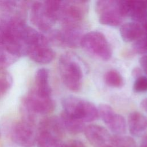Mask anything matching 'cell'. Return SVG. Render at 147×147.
<instances>
[{"label":"cell","mask_w":147,"mask_h":147,"mask_svg":"<svg viewBox=\"0 0 147 147\" xmlns=\"http://www.w3.org/2000/svg\"><path fill=\"white\" fill-rule=\"evenodd\" d=\"M59 68L65 86L71 91H79L82 86L83 71L78 58L71 53L61 55L59 61Z\"/></svg>","instance_id":"6da1fadb"},{"label":"cell","mask_w":147,"mask_h":147,"mask_svg":"<svg viewBox=\"0 0 147 147\" xmlns=\"http://www.w3.org/2000/svg\"><path fill=\"white\" fill-rule=\"evenodd\" d=\"M125 1L100 0L95 3V11L101 24L117 26L127 17Z\"/></svg>","instance_id":"7a4b0ae2"},{"label":"cell","mask_w":147,"mask_h":147,"mask_svg":"<svg viewBox=\"0 0 147 147\" xmlns=\"http://www.w3.org/2000/svg\"><path fill=\"white\" fill-rule=\"evenodd\" d=\"M62 106L64 112L83 122L94 121L99 117L98 108L92 103L74 96L64 98Z\"/></svg>","instance_id":"3957f363"},{"label":"cell","mask_w":147,"mask_h":147,"mask_svg":"<svg viewBox=\"0 0 147 147\" xmlns=\"http://www.w3.org/2000/svg\"><path fill=\"white\" fill-rule=\"evenodd\" d=\"M80 46L88 53L103 60H108L112 56L111 45L100 32L91 31L84 34Z\"/></svg>","instance_id":"277c9868"},{"label":"cell","mask_w":147,"mask_h":147,"mask_svg":"<svg viewBox=\"0 0 147 147\" xmlns=\"http://www.w3.org/2000/svg\"><path fill=\"white\" fill-rule=\"evenodd\" d=\"M88 1H61L57 20H59L63 25L80 24L88 13Z\"/></svg>","instance_id":"5b68a950"},{"label":"cell","mask_w":147,"mask_h":147,"mask_svg":"<svg viewBox=\"0 0 147 147\" xmlns=\"http://www.w3.org/2000/svg\"><path fill=\"white\" fill-rule=\"evenodd\" d=\"M81 24L63 25L61 30H53L49 34V40L52 44L75 48L80 46L84 34Z\"/></svg>","instance_id":"8992f818"},{"label":"cell","mask_w":147,"mask_h":147,"mask_svg":"<svg viewBox=\"0 0 147 147\" xmlns=\"http://www.w3.org/2000/svg\"><path fill=\"white\" fill-rule=\"evenodd\" d=\"M23 108L26 114L33 116L36 114L46 115L53 111L55 103L51 96L40 95L33 89L24 98Z\"/></svg>","instance_id":"52a82bcc"},{"label":"cell","mask_w":147,"mask_h":147,"mask_svg":"<svg viewBox=\"0 0 147 147\" xmlns=\"http://www.w3.org/2000/svg\"><path fill=\"white\" fill-rule=\"evenodd\" d=\"M30 19L32 23L42 32H49L57 21L45 8L43 2L36 1L30 6Z\"/></svg>","instance_id":"ba28073f"},{"label":"cell","mask_w":147,"mask_h":147,"mask_svg":"<svg viewBox=\"0 0 147 147\" xmlns=\"http://www.w3.org/2000/svg\"><path fill=\"white\" fill-rule=\"evenodd\" d=\"M34 122L24 119L14 125L11 131L14 141L24 147H31L36 141Z\"/></svg>","instance_id":"9c48e42d"},{"label":"cell","mask_w":147,"mask_h":147,"mask_svg":"<svg viewBox=\"0 0 147 147\" xmlns=\"http://www.w3.org/2000/svg\"><path fill=\"white\" fill-rule=\"evenodd\" d=\"M98 110L99 116L111 131L117 135L125 133L126 123L122 115L115 113L111 106L106 104L100 105Z\"/></svg>","instance_id":"30bf717a"},{"label":"cell","mask_w":147,"mask_h":147,"mask_svg":"<svg viewBox=\"0 0 147 147\" xmlns=\"http://www.w3.org/2000/svg\"><path fill=\"white\" fill-rule=\"evenodd\" d=\"M84 131L86 138L95 147H103L111 138L107 130L100 125H89L85 127Z\"/></svg>","instance_id":"8fae6325"},{"label":"cell","mask_w":147,"mask_h":147,"mask_svg":"<svg viewBox=\"0 0 147 147\" xmlns=\"http://www.w3.org/2000/svg\"><path fill=\"white\" fill-rule=\"evenodd\" d=\"M27 56L36 63L48 64L54 59L55 52L49 45L39 44L29 47Z\"/></svg>","instance_id":"7c38bea8"},{"label":"cell","mask_w":147,"mask_h":147,"mask_svg":"<svg viewBox=\"0 0 147 147\" xmlns=\"http://www.w3.org/2000/svg\"><path fill=\"white\" fill-rule=\"evenodd\" d=\"M40 132L45 133L61 140L64 134V128L60 118L55 116L43 119L39 125Z\"/></svg>","instance_id":"4fadbf2b"},{"label":"cell","mask_w":147,"mask_h":147,"mask_svg":"<svg viewBox=\"0 0 147 147\" xmlns=\"http://www.w3.org/2000/svg\"><path fill=\"white\" fill-rule=\"evenodd\" d=\"M49 70L45 68L38 69L34 76L35 88L33 89L38 94L44 96H51V88L49 83Z\"/></svg>","instance_id":"5bb4252c"},{"label":"cell","mask_w":147,"mask_h":147,"mask_svg":"<svg viewBox=\"0 0 147 147\" xmlns=\"http://www.w3.org/2000/svg\"><path fill=\"white\" fill-rule=\"evenodd\" d=\"M122 39L126 42L136 41L142 37L144 29L136 22H126L123 24L119 29Z\"/></svg>","instance_id":"9a60e30c"},{"label":"cell","mask_w":147,"mask_h":147,"mask_svg":"<svg viewBox=\"0 0 147 147\" xmlns=\"http://www.w3.org/2000/svg\"><path fill=\"white\" fill-rule=\"evenodd\" d=\"M127 122L130 133L133 136H138L147 129V117L138 111L131 113Z\"/></svg>","instance_id":"2e32d148"},{"label":"cell","mask_w":147,"mask_h":147,"mask_svg":"<svg viewBox=\"0 0 147 147\" xmlns=\"http://www.w3.org/2000/svg\"><path fill=\"white\" fill-rule=\"evenodd\" d=\"M127 16L136 22H142L147 18L145 1H127Z\"/></svg>","instance_id":"e0dca14e"},{"label":"cell","mask_w":147,"mask_h":147,"mask_svg":"<svg viewBox=\"0 0 147 147\" xmlns=\"http://www.w3.org/2000/svg\"><path fill=\"white\" fill-rule=\"evenodd\" d=\"M60 119L64 130L70 134H77L84 130L85 125L82 121L73 117L64 111L61 113Z\"/></svg>","instance_id":"ac0fdd59"},{"label":"cell","mask_w":147,"mask_h":147,"mask_svg":"<svg viewBox=\"0 0 147 147\" xmlns=\"http://www.w3.org/2000/svg\"><path fill=\"white\" fill-rule=\"evenodd\" d=\"M38 147H63L60 139L50 134L40 132L36 138Z\"/></svg>","instance_id":"d6986e66"},{"label":"cell","mask_w":147,"mask_h":147,"mask_svg":"<svg viewBox=\"0 0 147 147\" xmlns=\"http://www.w3.org/2000/svg\"><path fill=\"white\" fill-rule=\"evenodd\" d=\"M106 83L112 87L120 88L123 86L124 81L119 72L115 69H111L106 72L104 76Z\"/></svg>","instance_id":"ffe728a7"},{"label":"cell","mask_w":147,"mask_h":147,"mask_svg":"<svg viewBox=\"0 0 147 147\" xmlns=\"http://www.w3.org/2000/svg\"><path fill=\"white\" fill-rule=\"evenodd\" d=\"M11 75L6 70L0 71V98L8 92L13 85Z\"/></svg>","instance_id":"44dd1931"},{"label":"cell","mask_w":147,"mask_h":147,"mask_svg":"<svg viewBox=\"0 0 147 147\" xmlns=\"http://www.w3.org/2000/svg\"><path fill=\"white\" fill-rule=\"evenodd\" d=\"M110 142L112 147H136L134 140L129 136L116 135L111 137Z\"/></svg>","instance_id":"7402d4cb"},{"label":"cell","mask_w":147,"mask_h":147,"mask_svg":"<svg viewBox=\"0 0 147 147\" xmlns=\"http://www.w3.org/2000/svg\"><path fill=\"white\" fill-rule=\"evenodd\" d=\"M18 59L5 48L0 51V71L5 70V68L14 63Z\"/></svg>","instance_id":"603a6c76"},{"label":"cell","mask_w":147,"mask_h":147,"mask_svg":"<svg viewBox=\"0 0 147 147\" xmlns=\"http://www.w3.org/2000/svg\"><path fill=\"white\" fill-rule=\"evenodd\" d=\"M133 90L135 92L147 91V77L141 76L137 78L134 82Z\"/></svg>","instance_id":"cb8c5ba5"},{"label":"cell","mask_w":147,"mask_h":147,"mask_svg":"<svg viewBox=\"0 0 147 147\" xmlns=\"http://www.w3.org/2000/svg\"><path fill=\"white\" fill-rule=\"evenodd\" d=\"M133 49L137 53L147 55V37H141L136 41L133 45Z\"/></svg>","instance_id":"d4e9b609"},{"label":"cell","mask_w":147,"mask_h":147,"mask_svg":"<svg viewBox=\"0 0 147 147\" xmlns=\"http://www.w3.org/2000/svg\"><path fill=\"white\" fill-rule=\"evenodd\" d=\"M63 147H86L84 144L79 140H72L68 144L64 145Z\"/></svg>","instance_id":"484cf974"},{"label":"cell","mask_w":147,"mask_h":147,"mask_svg":"<svg viewBox=\"0 0 147 147\" xmlns=\"http://www.w3.org/2000/svg\"><path fill=\"white\" fill-rule=\"evenodd\" d=\"M141 68L147 74V55H144L139 60Z\"/></svg>","instance_id":"4316f807"},{"label":"cell","mask_w":147,"mask_h":147,"mask_svg":"<svg viewBox=\"0 0 147 147\" xmlns=\"http://www.w3.org/2000/svg\"><path fill=\"white\" fill-rule=\"evenodd\" d=\"M141 72V71L140 68H134V69L133 70V71H132V75H133V76L134 78H136L137 79V78L141 76V75H140Z\"/></svg>","instance_id":"83f0119b"},{"label":"cell","mask_w":147,"mask_h":147,"mask_svg":"<svg viewBox=\"0 0 147 147\" xmlns=\"http://www.w3.org/2000/svg\"><path fill=\"white\" fill-rule=\"evenodd\" d=\"M141 106L143 109L147 111V98L144 99L141 102Z\"/></svg>","instance_id":"f1b7e54d"},{"label":"cell","mask_w":147,"mask_h":147,"mask_svg":"<svg viewBox=\"0 0 147 147\" xmlns=\"http://www.w3.org/2000/svg\"><path fill=\"white\" fill-rule=\"evenodd\" d=\"M5 48L4 46V42H3V37L0 33V51L3 49Z\"/></svg>","instance_id":"f546056e"},{"label":"cell","mask_w":147,"mask_h":147,"mask_svg":"<svg viewBox=\"0 0 147 147\" xmlns=\"http://www.w3.org/2000/svg\"><path fill=\"white\" fill-rule=\"evenodd\" d=\"M140 147H147V137H145L142 141Z\"/></svg>","instance_id":"4dcf8cb0"},{"label":"cell","mask_w":147,"mask_h":147,"mask_svg":"<svg viewBox=\"0 0 147 147\" xmlns=\"http://www.w3.org/2000/svg\"><path fill=\"white\" fill-rule=\"evenodd\" d=\"M144 28H145V29L146 30V32H147V20L145 21V25H144Z\"/></svg>","instance_id":"1f68e13d"},{"label":"cell","mask_w":147,"mask_h":147,"mask_svg":"<svg viewBox=\"0 0 147 147\" xmlns=\"http://www.w3.org/2000/svg\"><path fill=\"white\" fill-rule=\"evenodd\" d=\"M103 147H112V146H104Z\"/></svg>","instance_id":"d6a6232c"},{"label":"cell","mask_w":147,"mask_h":147,"mask_svg":"<svg viewBox=\"0 0 147 147\" xmlns=\"http://www.w3.org/2000/svg\"><path fill=\"white\" fill-rule=\"evenodd\" d=\"M145 3H146V7H147V1H145Z\"/></svg>","instance_id":"836d02e7"},{"label":"cell","mask_w":147,"mask_h":147,"mask_svg":"<svg viewBox=\"0 0 147 147\" xmlns=\"http://www.w3.org/2000/svg\"><path fill=\"white\" fill-rule=\"evenodd\" d=\"M0 136H1V133H0Z\"/></svg>","instance_id":"e575fe53"}]
</instances>
